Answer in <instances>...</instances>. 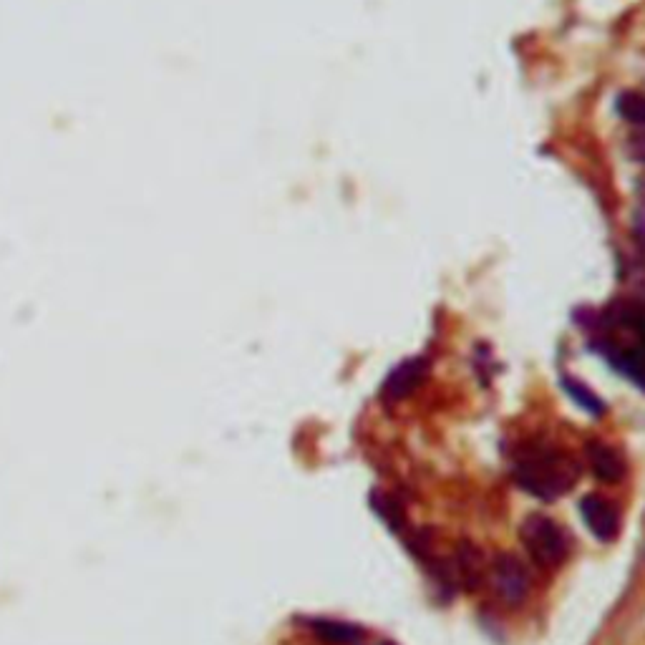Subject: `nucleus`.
I'll use <instances>...</instances> for the list:
<instances>
[{
	"instance_id": "nucleus-3",
	"label": "nucleus",
	"mask_w": 645,
	"mask_h": 645,
	"mask_svg": "<svg viewBox=\"0 0 645 645\" xmlns=\"http://www.w3.org/2000/svg\"><path fill=\"white\" fill-rule=\"evenodd\" d=\"M489 580H492V588L499 595V600H504L507 605L525 603L532 590L527 567L522 565L520 557L509 555V552L494 557V562L489 565Z\"/></svg>"
},
{
	"instance_id": "nucleus-2",
	"label": "nucleus",
	"mask_w": 645,
	"mask_h": 645,
	"mask_svg": "<svg viewBox=\"0 0 645 645\" xmlns=\"http://www.w3.org/2000/svg\"><path fill=\"white\" fill-rule=\"evenodd\" d=\"M522 542H525L527 552L532 560L542 567V570H555L567 560V537L560 530L555 520L545 517V514H532L522 525Z\"/></svg>"
},
{
	"instance_id": "nucleus-14",
	"label": "nucleus",
	"mask_w": 645,
	"mask_h": 645,
	"mask_svg": "<svg viewBox=\"0 0 645 645\" xmlns=\"http://www.w3.org/2000/svg\"><path fill=\"white\" fill-rule=\"evenodd\" d=\"M628 152H630V157H633V159H635V162L645 164V132L635 134V137H633V139H630V144H628Z\"/></svg>"
},
{
	"instance_id": "nucleus-8",
	"label": "nucleus",
	"mask_w": 645,
	"mask_h": 645,
	"mask_svg": "<svg viewBox=\"0 0 645 645\" xmlns=\"http://www.w3.org/2000/svg\"><path fill=\"white\" fill-rule=\"evenodd\" d=\"M457 572L462 585H467V590H479L484 583V575H487V562H484V555L469 542H462L457 550Z\"/></svg>"
},
{
	"instance_id": "nucleus-1",
	"label": "nucleus",
	"mask_w": 645,
	"mask_h": 645,
	"mask_svg": "<svg viewBox=\"0 0 645 645\" xmlns=\"http://www.w3.org/2000/svg\"><path fill=\"white\" fill-rule=\"evenodd\" d=\"M580 477V464L567 451L530 446L514 464V479L525 492L540 499H557L570 492L575 479Z\"/></svg>"
},
{
	"instance_id": "nucleus-6",
	"label": "nucleus",
	"mask_w": 645,
	"mask_h": 645,
	"mask_svg": "<svg viewBox=\"0 0 645 645\" xmlns=\"http://www.w3.org/2000/svg\"><path fill=\"white\" fill-rule=\"evenodd\" d=\"M608 343V358L623 376L635 381L640 389H645V343Z\"/></svg>"
},
{
	"instance_id": "nucleus-15",
	"label": "nucleus",
	"mask_w": 645,
	"mask_h": 645,
	"mask_svg": "<svg viewBox=\"0 0 645 645\" xmlns=\"http://www.w3.org/2000/svg\"><path fill=\"white\" fill-rule=\"evenodd\" d=\"M376 645H394V643H376Z\"/></svg>"
},
{
	"instance_id": "nucleus-9",
	"label": "nucleus",
	"mask_w": 645,
	"mask_h": 645,
	"mask_svg": "<svg viewBox=\"0 0 645 645\" xmlns=\"http://www.w3.org/2000/svg\"><path fill=\"white\" fill-rule=\"evenodd\" d=\"M313 630L328 645H358L363 640V630L358 625L341 623V620H315Z\"/></svg>"
},
{
	"instance_id": "nucleus-5",
	"label": "nucleus",
	"mask_w": 645,
	"mask_h": 645,
	"mask_svg": "<svg viewBox=\"0 0 645 645\" xmlns=\"http://www.w3.org/2000/svg\"><path fill=\"white\" fill-rule=\"evenodd\" d=\"M426 373H429V366H426L424 358H409V361H404L391 371V376L383 383L381 396L386 401L406 399L424 383Z\"/></svg>"
},
{
	"instance_id": "nucleus-11",
	"label": "nucleus",
	"mask_w": 645,
	"mask_h": 645,
	"mask_svg": "<svg viewBox=\"0 0 645 645\" xmlns=\"http://www.w3.org/2000/svg\"><path fill=\"white\" fill-rule=\"evenodd\" d=\"M565 391L572 396V399H575V404H580L585 411H590V414H595V416L605 414L603 399H600V396H595L593 391H590L588 386H585V383L572 381V378H565Z\"/></svg>"
},
{
	"instance_id": "nucleus-12",
	"label": "nucleus",
	"mask_w": 645,
	"mask_h": 645,
	"mask_svg": "<svg viewBox=\"0 0 645 645\" xmlns=\"http://www.w3.org/2000/svg\"><path fill=\"white\" fill-rule=\"evenodd\" d=\"M615 109L630 124L645 126V94H623L615 101Z\"/></svg>"
},
{
	"instance_id": "nucleus-7",
	"label": "nucleus",
	"mask_w": 645,
	"mask_h": 645,
	"mask_svg": "<svg viewBox=\"0 0 645 645\" xmlns=\"http://www.w3.org/2000/svg\"><path fill=\"white\" fill-rule=\"evenodd\" d=\"M585 454H588L590 469L600 482H620L623 479L625 462L613 446H608L605 441H590Z\"/></svg>"
},
{
	"instance_id": "nucleus-4",
	"label": "nucleus",
	"mask_w": 645,
	"mask_h": 645,
	"mask_svg": "<svg viewBox=\"0 0 645 645\" xmlns=\"http://www.w3.org/2000/svg\"><path fill=\"white\" fill-rule=\"evenodd\" d=\"M580 514H583L588 530L593 532L598 540L610 542L618 537L620 514L605 497H600V494H588V497L580 502Z\"/></svg>"
},
{
	"instance_id": "nucleus-13",
	"label": "nucleus",
	"mask_w": 645,
	"mask_h": 645,
	"mask_svg": "<svg viewBox=\"0 0 645 645\" xmlns=\"http://www.w3.org/2000/svg\"><path fill=\"white\" fill-rule=\"evenodd\" d=\"M633 230H635V237L640 240V245L645 247V179L638 187V207H635Z\"/></svg>"
},
{
	"instance_id": "nucleus-10",
	"label": "nucleus",
	"mask_w": 645,
	"mask_h": 645,
	"mask_svg": "<svg viewBox=\"0 0 645 645\" xmlns=\"http://www.w3.org/2000/svg\"><path fill=\"white\" fill-rule=\"evenodd\" d=\"M371 507L381 514V520L386 522L391 530H401V527H404V522H406L404 509H401V504L396 502L391 494H386V492L371 494Z\"/></svg>"
}]
</instances>
